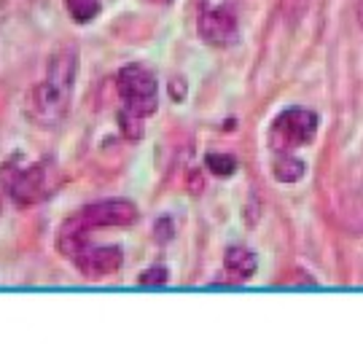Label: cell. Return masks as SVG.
<instances>
[{
  "label": "cell",
  "instance_id": "6",
  "mask_svg": "<svg viewBox=\"0 0 363 344\" xmlns=\"http://www.w3.org/2000/svg\"><path fill=\"white\" fill-rule=\"evenodd\" d=\"M121 248L116 245H89V240L84 245H78L76 250L70 253V261L76 264V269L84 274V277H91V280H97V277H108V274H113L118 267H121Z\"/></svg>",
  "mask_w": 363,
  "mask_h": 344
},
{
  "label": "cell",
  "instance_id": "2",
  "mask_svg": "<svg viewBox=\"0 0 363 344\" xmlns=\"http://www.w3.org/2000/svg\"><path fill=\"white\" fill-rule=\"evenodd\" d=\"M116 89L121 97V113H118V129L127 140L143 138V124L148 116L159 108V87L156 76L145 65H127L116 76Z\"/></svg>",
  "mask_w": 363,
  "mask_h": 344
},
{
  "label": "cell",
  "instance_id": "8",
  "mask_svg": "<svg viewBox=\"0 0 363 344\" xmlns=\"http://www.w3.org/2000/svg\"><path fill=\"white\" fill-rule=\"evenodd\" d=\"M223 269L232 282H245L256 274V253H250L242 245H234L223 255Z\"/></svg>",
  "mask_w": 363,
  "mask_h": 344
},
{
  "label": "cell",
  "instance_id": "9",
  "mask_svg": "<svg viewBox=\"0 0 363 344\" xmlns=\"http://www.w3.org/2000/svg\"><path fill=\"white\" fill-rule=\"evenodd\" d=\"M272 172H274V178L283 180V183H296V180L304 175V165H301L298 159H294L291 153H280V159L274 162Z\"/></svg>",
  "mask_w": 363,
  "mask_h": 344
},
{
  "label": "cell",
  "instance_id": "11",
  "mask_svg": "<svg viewBox=\"0 0 363 344\" xmlns=\"http://www.w3.org/2000/svg\"><path fill=\"white\" fill-rule=\"evenodd\" d=\"M205 167H208L213 175H218V178H229L234 170H237V162H234V156H229V153H208Z\"/></svg>",
  "mask_w": 363,
  "mask_h": 344
},
{
  "label": "cell",
  "instance_id": "3",
  "mask_svg": "<svg viewBox=\"0 0 363 344\" xmlns=\"http://www.w3.org/2000/svg\"><path fill=\"white\" fill-rule=\"evenodd\" d=\"M138 221V207L127 199H108V202L86 204L84 210H78L76 216H70L60 229L57 248L65 255H70L78 245L89 240V231L94 229H111V226H130Z\"/></svg>",
  "mask_w": 363,
  "mask_h": 344
},
{
  "label": "cell",
  "instance_id": "1",
  "mask_svg": "<svg viewBox=\"0 0 363 344\" xmlns=\"http://www.w3.org/2000/svg\"><path fill=\"white\" fill-rule=\"evenodd\" d=\"M78 54L76 49H60L49 62L46 78L33 87L27 100V113L38 127L54 129L65 121L73 100V84H76Z\"/></svg>",
  "mask_w": 363,
  "mask_h": 344
},
{
  "label": "cell",
  "instance_id": "10",
  "mask_svg": "<svg viewBox=\"0 0 363 344\" xmlns=\"http://www.w3.org/2000/svg\"><path fill=\"white\" fill-rule=\"evenodd\" d=\"M65 6L78 25H86L100 13V0H65Z\"/></svg>",
  "mask_w": 363,
  "mask_h": 344
},
{
  "label": "cell",
  "instance_id": "13",
  "mask_svg": "<svg viewBox=\"0 0 363 344\" xmlns=\"http://www.w3.org/2000/svg\"><path fill=\"white\" fill-rule=\"evenodd\" d=\"M298 3H307V0H283V9L291 11V6H296V11H298Z\"/></svg>",
  "mask_w": 363,
  "mask_h": 344
},
{
  "label": "cell",
  "instance_id": "4",
  "mask_svg": "<svg viewBox=\"0 0 363 344\" xmlns=\"http://www.w3.org/2000/svg\"><path fill=\"white\" fill-rule=\"evenodd\" d=\"M318 116L304 108H288L272 121L269 129V145L274 153H291L307 145L315 138Z\"/></svg>",
  "mask_w": 363,
  "mask_h": 344
},
{
  "label": "cell",
  "instance_id": "15",
  "mask_svg": "<svg viewBox=\"0 0 363 344\" xmlns=\"http://www.w3.org/2000/svg\"><path fill=\"white\" fill-rule=\"evenodd\" d=\"M151 3H172V0H151Z\"/></svg>",
  "mask_w": 363,
  "mask_h": 344
},
{
  "label": "cell",
  "instance_id": "5",
  "mask_svg": "<svg viewBox=\"0 0 363 344\" xmlns=\"http://www.w3.org/2000/svg\"><path fill=\"white\" fill-rule=\"evenodd\" d=\"M60 186V175L49 162H38L25 170H19L9 183V194L19 207H30V204L46 199L49 194Z\"/></svg>",
  "mask_w": 363,
  "mask_h": 344
},
{
  "label": "cell",
  "instance_id": "14",
  "mask_svg": "<svg viewBox=\"0 0 363 344\" xmlns=\"http://www.w3.org/2000/svg\"><path fill=\"white\" fill-rule=\"evenodd\" d=\"M358 22H361V27H363V0L358 3Z\"/></svg>",
  "mask_w": 363,
  "mask_h": 344
},
{
  "label": "cell",
  "instance_id": "7",
  "mask_svg": "<svg viewBox=\"0 0 363 344\" xmlns=\"http://www.w3.org/2000/svg\"><path fill=\"white\" fill-rule=\"evenodd\" d=\"M196 33L210 46H229L237 40V16L229 9H208L199 13Z\"/></svg>",
  "mask_w": 363,
  "mask_h": 344
},
{
  "label": "cell",
  "instance_id": "12",
  "mask_svg": "<svg viewBox=\"0 0 363 344\" xmlns=\"http://www.w3.org/2000/svg\"><path fill=\"white\" fill-rule=\"evenodd\" d=\"M167 280H169V274L164 267H154L140 274V282H143V285H162V282H167Z\"/></svg>",
  "mask_w": 363,
  "mask_h": 344
}]
</instances>
